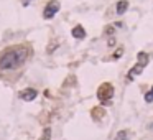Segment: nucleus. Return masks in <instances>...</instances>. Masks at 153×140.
Masks as SVG:
<instances>
[{"label":"nucleus","mask_w":153,"mask_h":140,"mask_svg":"<svg viewBox=\"0 0 153 140\" xmlns=\"http://www.w3.org/2000/svg\"><path fill=\"white\" fill-rule=\"evenodd\" d=\"M142 73H143V68L140 65L130 68V71L127 73V81H128V83H130V81H135V78H137V76H140Z\"/></svg>","instance_id":"5"},{"label":"nucleus","mask_w":153,"mask_h":140,"mask_svg":"<svg viewBox=\"0 0 153 140\" xmlns=\"http://www.w3.org/2000/svg\"><path fill=\"white\" fill-rule=\"evenodd\" d=\"M127 8H128L127 0H119L117 5H115V12H117V15H124L125 12H127Z\"/></svg>","instance_id":"7"},{"label":"nucleus","mask_w":153,"mask_h":140,"mask_svg":"<svg viewBox=\"0 0 153 140\" xmlns=\"http://www.w3.org/2000/svg\"><path fill=\"white\" fill-rule=\"evenodd\" d=\"M114 140H128V130H119L115 133Z\"/></svg>","instance_id":"9"},{"label":"nucleus","mask_w":153,"mask_h":140,"mask_svg":"<svg viewBox=\"0 0 153 140\" xmlns=\"http://www.w3.org/2000/svg\"><path fill=\"white\" fill-rule=\"evenodd\" d=\"M71 35L74 36L76 40H84V38H86V30H84V26H81V25L74 26V28H72V32H71Z\"/></svg>","instance_id":"6"},{"label":"nucleus","mask_w":153,"mask_h":140,"mask_svg":"<svg viewBox=\"0 0 153 140\" xmlns=\"http://www.w3.org/2000/svg\"><path fill=\"white\" fill-rule=\"evenodd\" d=\"M36 96H38V91L35 89V87H26V89L20 91V99L25 102H31L36 99Z\"/></svg>","instance_id":"4"},{"label":"nucleus","mask_w":153,"mask_h":140,"mask_svg":"<svg viewBox=\"0 0 153 140\" xmlns=\"http://www.w3.org/2000/svg\"><path fill=\"white\" fill-rule=\"evenodd\" d=\"M40 140H51V129L46 127V129H43V133L40 137Z\"/></svg>","instance_id":"10"},{"label":"nucleus","mask_w":153,"mask_h":140,"mask_svg":"<svg viewBox=\"0 0 153 140\" xmlns=\"http://www.w3.org/2000/svg\"><path fill=\"white\" fill-rule=\"evenodd\" d=\"M114 86H112L111 83H104L99 86V89H97V97H99V101L102 102L104 106H109L112 101V97H114Z\"/></svg>","instance_id":"2"},{"label":"nucleus","mask_w":153,"mask_h":140,"mask_svg":"<svg viewBox=\"0 0 153 140\" xmlns=\"http://www.w3.org/2000/svg\"><path fill=\"white\" fill-rule=\"evenodd\" d=\"M59 8H61V4L58 2V0H51V2H48L46 7H45V10H43V18H45V20H51V18L59 12Z\"/></svg>","instance_id":"3"},{"label":"nucleus","mask_w":153,"mask_h":140,"mask_svg":"<svg viewBox=\"0 0 153 140\" xmlns=\"http://www.w3.org/2000/svg\"><path fill=\"white\" fill-rule=\"evenodd\" d=\"M137 59H138V65L142 66V68H145V66L148 65V61H150V56H148V53H145V51H140V53L137 54Z\"/></svg>","instance_id":"8"},{"label":"nucleus","mask_w":153,"mask_h":140,"mask_svg":"<svg viewBox=\"0 0 153 140\" xmlns=\"http://www.w3.org/2000/svg\"><path fill=\"white\" fill-rule=\"evenodd\" d=\"M107 45H109V46H114V45H115V38H114V36L109 40V43H107Z\"/></svg>","instance_id":"14"},{"label":"nucleus","mask_w":153,"mask_h":140,"mask_svg":"<svg viewBox=\"0 0 153 140\" xmlns=\"http://www.w3.org/2000/svg\"><path fill=\"white\" fill-rule=\"evenodd\" d=\"M30 53H31V50H30L28 45H13V46H8L7 50H4L0 53V69L2 71L18 69L20 66L25 65Z\"/></svg>","instance_id":"1"},{"label":"nucleus","mask_w":153,"mask_h":140,"mask_svg":"<svg viewBox=\"0 0 153 140\" xmlns=\"http://www.w3.org/2000/svg\"><path fill=\"white\" fill-rule=\"evenodd\" d=\"M122 54H124V50H122V48H119V50L115 51V54H114V59H119V58H122Z\"/></svg>","instance_id":"13"},{"label":"nucleus","mask_w":153,"mask_h":140,"mask_svg":"<svg viewBox=\"0 0 153 140\" xmlns=\"http://www.w3.org/2000/svg\"><path fill=\"white\" fill-rule=\"evenodd\" d=\"M115 32V28H114V25H107V28H105V35H112V33Z\"/></svg>","instance_id":"12"},{"label":"nucleus","mask_w":153,"mask_h":140,"mask_svg":"<svg viewBox=\"0 0 153 140\" xmlns=\"http://www.w3.org/2000/svg\"><path fill=\"white\" fill-rule=\"evenodd\" d=\"M145 102H148V104H150V102H153V87L145 94Z\"/></svg>","instance_id":"11"},{"label":"nucleus","mask_w":153,"mask_h":140,"mask_svg":"<svg viewBox=\"0 0 153 140\" xmlns=\"http://www.w3.org/2000/svg\"><path fill=\"white\" fill-rule=\"evenodd\" d=\"M23 4H25V5H28V4H30V0H25V2H23Z\"/></svg>","instance_id":"15"}]
</instances>
